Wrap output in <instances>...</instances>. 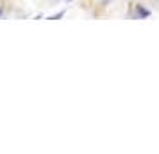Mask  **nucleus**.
Returning <instances> with one entry per match:
<instances>
[{"label": "nucleus", "mask_w": 159, "mask_h": 154, "mask_svg": "<svg viewBox=\"0 0 159 154\" xmlns=\"http://www.w3.org/2000/svg\"><path fill=\"white\" fill-rule=\"evenodd\" d=\"M138 13H139V15H141V16H148V15H150V13H148L147 9H143V7H141V6L138 7Z\"/></svg>", "instance_id": "f257e3e1"}, {"label": "nucleus", "mask_w": 159, "mask_h": 154, "mask_svg": "<svg viewBox=\"0 0 159 154\" xmlns=\"http://www.w3.org/2000/svg\"><path fill=\"white\" fill-rule=\"evenodd\" d=\"M0 15H2V9H0Z\"/></svg>", "instance_id": "f03ea898"}, {"label": "nucleus", "mask_w": 159, "mask_h": 154, "mask_svg": "<svg viewBox=\"0 0 159 154\" xmlns=\"http://www.w3.org/2000/svg\"><path fill=\"white\" fill-rule=\"evenodd\" d=\"M68 2H70V0H68Z\"/></svg>", "instance_id": "7ed1b4c3"}]
</instances>
